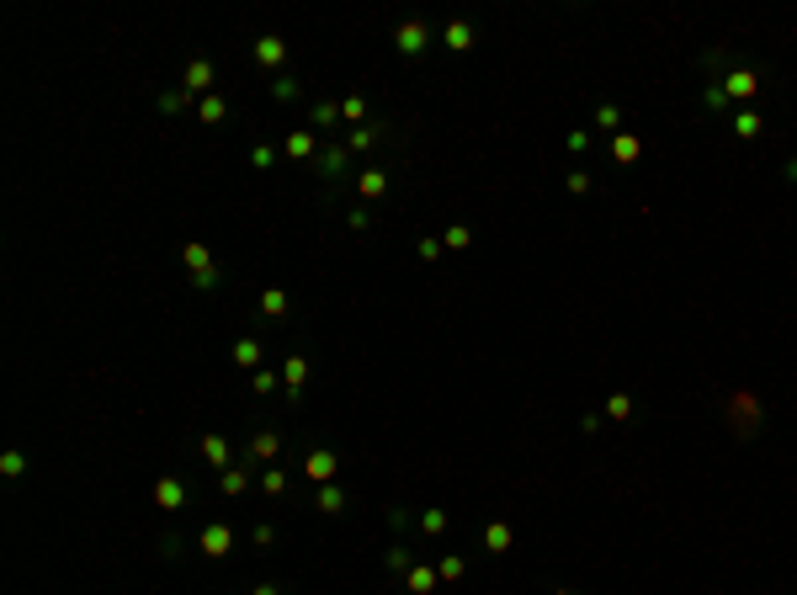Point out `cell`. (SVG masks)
Wrapping results in <instances>:
<instances>
[{"instance_id":"1","label":"cell","mask_w":797,"mask_h":595,"mask_svg":"<svg viewBox=\"0 0 797 595\" xmlns=\"http://www.w3.org/2000/svg\"><path fill=\"white\" fill-rule=\"evenodd\" d=\"M728 426L739 436H755L760 430V404H755V393H728Z\"/></svg>"},{"instance_id":"2","label":"cell","mask_w":797,"mask_h":595,"mask_svg":"<svg viewBox=\"0 0 797 595\" xmlns=\"http://www.w3.org/2000/svg\"><path fill=\"white\" fill-rule=\"evenodd\" d=\"M394 37H398V53H425V48H431V32H425L420 22H404Z\"/></svg>"},{"instance_id":"3","label":"cell","mask_w":797,"mask_h":595,"mask_svg":"<svg viewBox=\"0 0 797 595\" xmlns=\"http://www.w3.org/2000/svg\"><path fill=\"white\" fill-rule=\"evenodd\" d=\"M755 91H760V75H755V70H734V75H728V96H755Z\"/></svg>"},{"instance_id":"4","label":"cell","mask_w":797,"mask_h":595,"mask_svg":"<svg viewBox=\"0 0 797 595\" xmlns=\"http://www.w3.org/2000/svg\"><path fill=\"white\" fill-rule=\"evenodd\" d=\"M447 48H452V53H468V48H473V27L468 22H452L447 27Z\"/></svg>"},{"instance_id":"5","label":"cell","mask_w":797,"mask_h":595,"mask_svg":"<svg viewBox=\"0 0 797 595\" xmlns=\"http://www.w3.org/2000/svg\"><path fill=\"white\" fill-rule=\"evenodd\" d=\"M484 542H489L495 553H505L510 548V526L505 521H489V526H484Z\"/></svg>"},{"instance_id":"6","label":"cell","mask_w":797,"mask_h":595,"mask_svg":"<svg viewBox=\"0 0 797 595\" xmlns=\"http://www.w3.org/2000/svg\"><path fill=\"white\" fill-rule=\"evenodd\" d=\"M186 266L202 271V282H213V266H207V250H202V245H186Z\"/></svg>"},{"instance_id":"7","label":"cell","mask_w":797,"mask_h":595,"mask_svg":"<svg viewBox=\"0 0 797 595\" xmlns=\"http://www.w3.org/2000/svg\"><path fill=\"white\" fill-rule=\"evenodd\" d=\"M638 149H643V143L633 139V133H616V143H611V155H616V160H638Z\"/></svg>"},{"instance_id":"8","label":"cell","mask_w":797,"mask_h":595,"mask_svg":"<svg viewBox=\"0 0 797 595\" xmlns=\"http://www.w3.org/2000/svg\"><path fill=\"white\" fill-rule=\"evenodd\" d=\"M202 548H207V553L218 558V553L229 548V532H223V526H207V532H202Z\"/></svg>"},{"instance_id":"9","label":"cell","mask_w":797,"mask_h":595,"mask_svg":"<svg viewBox=\"0 0 797 595\" xmlns=\"http://www.w3.org/2000/svg\"><path fill=\"white\" fill-rule=\"evenodd\" d=\"M734 133H739V139H760V117H755V112H739V117H734Z\"/></svg>"},{"instance_id":"10","label":"cell","mask_w":797,"mask_h":595,"mask_svg":"<svg viewBox=\"0 0 797 595\" xmlns=\"http://www.w3.org/2000/svg\"><path fill=\"white\" fill-rule=\"evenodd\" d=\"M155 500L160 505H170V511H176V505H181V484H176V478H165V484L155 489Z\"/></svg>"},{"instance_id":"11","label":"cell","mask_w":797,"mask_h":595,"mask_svg":"<svg viewBox=\"0 0 797 595\" xmlns=\"http://www.w3.org/2000/svg\"><path fill=\"white\" fill-rule=\"evenodd\" d=\"M606 415H611V420H628L633 415V399H628V393H611V399H606Z\"/></svg>"},{"instance_id":"12","label":"cell","mask_w":797,"mask_h":595,"mask_svg":"<svg viewBox=\"0 0 797 595\" xmlns=\"http://www.w3.org/2000/svg\"><path fill=\"white\" fill-rule=\"evenodd\" d=\"M255 53H261V64H282V43H277V37H261Z\"/></svg>"},{"instance_id":"13","label":"cell","mask_w":797,"mask_h":595,"mask_svg":"<svg viewBox=\"0 0 797 595\" xmlns=\"http://www.w3.org/2000/svg\"><path fill=\"white\" fill-rule=\"evenodd\" d=\"M468 239H473L468 229H462V224H452L447 234H441V245H447V250H468Z\"/></svg>"},{"instance_id":"14","label":"cell","mask_w":797,"mask_h":595,"mask_svg":"<svg viewBox=\"0 0 797 595\" xmlns=\"http://www.w3.org/2000/svg\"><path fill=\"white\" fill-rule=\"evenodd\" d=\"M309 473H314V478H330V473H335V457H330V452H314V457H309Z\"/></svg>"},{"instance_id":"15","label":"cell","mask_w":797,"mask_h":595,"mask_svg":"<svg viewBox=\"0 0 797 595\" xmlns=\"http://www.w3.org/2000/svg\"><path fill=\"white\" fill-rule=\"evenodd\" d=\"M207 80H213L207 64H192V70H186V85H192V91H207Z\"/></svg>"},{"instance_id":"16","label":"cell","mask_w":797,"mask_h":595,"mask_svg":"<svg viewBox=\"0 0 797 595\" xmlns=\"http://www.w3.org/2000/svg\"><path fill=\"white\" fill-rule=\"evenodd\" d=\"M383 186H388V176H383V170H367V176H362V191H367V197H377Z\"/></svg>"},{"instance_id":"17","label":"cell","mask_w":797,"mask_h":595,"mask_svg":"<svg viewBox=\"0 0 797 595\" xmlns=\"http://www.w3.org/2000/svg\"><path fill=\"white\" fill-rule=\"evenodd\" d=\"M410 590H436V574L431 569H410Z\"/></svg>"},{"instance_id":"18","label":"cell","mask_w":797,"mask_h":595,"mask_svg":"<svg viewBox=\"0 0 797 595\" xmlns=\"http://www.w3.org/2000/svg\"><path fill=\"white\" fill-rule=\"evenodd\" d=\"M309 149H314V139H309V133H292V139H287V155H309Z\"/></svg>"},{"instance_id":"19","label":"cell","mask_w":797,"mask_h":595,"mask_svg":"<svg viewBox=\"0 0 797 595\" xmlns=\"http://www.w3.org/2000/svg\"><path fill=\"white\" fill-rule=\"evenodd\" d=\"M701 101H707V107H713V112H723V107H728V91H718V85H707V96H701Z\"/></svg>"},{"instance_id":"20","label":"cell","mask_w":797,"mask_h":595,"mask_svg":"<svg viewBox=\"0 0 797 595\" xmlns=\"http://www.w3.org/2000/svg\"><path fill=\"white\" fill-rule=\"evenodd\" d=\"M255 357H261V345H255V340H240V345H234V362H255Z\"/></svg>"},{"instance_id":"21","label":"cell","mask_w":797,"mask_h":595,"mask_svg":"<svg viewBox=\"0 0 797 595\" xmlns=\"http://www.w3.org/2000/svg\"><path fill=\"white\" fill-rule=\"evenodd\" d=\"M595 122H601V128H616V122H622V112H616V107H611V101H606V107H601V112H595Z\"/></svg>"},{"instance_id":"22","label":"cell","mask_w":797,"mask_h":595,"mask_svg":"<svg viewBox=\"0 0 797 595\" xmlns=\"http://www.w3.org/2000/svg\"><path fill=\"white\" fill-rule=\"evenodd\" d=\"M367 143H377V128H356V133H351V149H367Z\"/></svg>"},{"instance_id":"23","label":"cell","mask_w":797,"mask_h":595,"mask_svg":"<svg viewBox=\"0 0 797 595\" xmlns=\"http://www.w3.org/2000/svg\"><path fill=\"white\" fill-rule=\"evenodd\" d=\"M420 526H425V532L436 537V532H441V526H447V516H441V511H425V516H420Z\"/></svg>"},{"instance_id":"24","label":"cell","mask_w":797,"mask_h":595,"mask_svg":"<svg viewBox=\"0 0 797 595\" xmlns=\"http://www.w3.org/2000/svg\"><path fill=\"white\" fill-rule=\"evenodd\" d=\"M266 314H271V319H277V314H287V298H282V293H266Z\"/></svg>"},{"instance_id":"25","label":"cell","mask_w":797,"mask_h":595,"mask_svg":"<svg viewBox=\"0 0 797 595\" xmlns=\"http://www.w3.org/2000/svg\"><path fill=\"white\" fill-rule=\"evenodd\" d=\"M202 452L213 457V463H223V457H229V452H223V441H218V436H207V441H202Z\"/></svg>"},{"instance_id":"26","label":"cell","mask_w":797,"mask_h":595,"mask_svg":"<svg viewBox=\"0 0 797 595\" xmlns=\"http://www.w3.org/2000/svg\"><path fill=\"white\" fill-rule=\"evenodd\" d=\"M340 117V107H330V101H319V107H314V122H335Z\"/></svg>"},{"instance_id":"27","label":"cell","mask_w":797,"mask_h":595,"mask_svg":"<svg viewBox=\"0 0 797 595\" xmlns=\"http://www.w3.org/2000/svg\"><path fill=\"white\" fill-rule=\"evenodd\" d=\"M319 511H340V489H325V494H319Z\"/></svg>"},{"instance_id":"28","label":"cell","mask_w":797,"mask_h":595,"mask_svg":"<svg viewBox=\"0 0 797 595\" xmlns=\"http://www.w3.org/2000/svg\"><path fill=\"white\" fill-rule=\"evenodd\" d=\"M202 117L218 122V117H223V101H213V96H207V101H202Z\"/></svg>"},{"instance_id":"29","label":"cell","mask_w":797,"mask_h":595,"mask_svg":"<svg viewBox=\"0 0 797 595\" xmlns=\"http://www.w3.org/2000/svg\"><path fill=\"white\" fill-rule=\"evenodd\" d=\"M0 473H6V478L22 473V452H6V468H0Z\"/></svg>"},{"instance_id":"30","label":"cell","mask_w":797,"mask_h":595,"mask_svg":"<svg viewBox=\"0 0 797 595\" xmlns=\"http://www.w3.org/2000/svg\"><path fill=\"white\" fill-rule=\"evenodd\" d=\"M462 574V558H441V580H458Z\"/></svg>"},{"instance_id":"31","label":"cell","mask_w":797,"mask_h":595,"mask_svg":"<svg viewBox=\"0 0 797 595\" xmlns=\"http://www.w3.org/2000/svg\"><path fill=\"white\" fill-rule=\"evenodd\" d=\"M786 181H797V160H792V165H786Z\"/></svg>"},{"instance_id":"32","label":"cell","mask_w":797,"mask_h":595,"mask_svg":"<svg viewBox=\"0 0 797 595\" xmlns=\"http://www.w3.org/2000/svg\"><path fill=\"white\" fill-rule=\"evenodd\" d=\"M558 595H574V590H558Z\"/></svg>"}]
</instances>
